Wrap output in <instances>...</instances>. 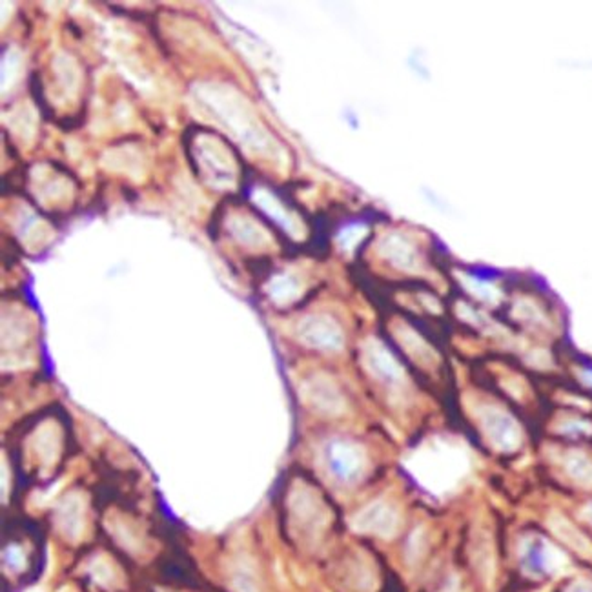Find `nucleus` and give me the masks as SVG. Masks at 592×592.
I'll return each mask as SVG.
<instances>
[{
	"mask_svg": "<svg viewBox=\"0 0 592 592\" xmlns=\"http://www.w3.org/2000/svg\"><path fill=\"white\" fill-rule=\"evenodd\" d=\"M192 99L204 114L227 130L250 153L274 157V139L257 121L246 99L232 86L219 82L197 84L192 91Z\"/></svg>",
	"mask_w": 592,
	"mask_h": 592,
	"instance_id": "nucleus-1",
	"label": "nucleus"
},
{
	"mask_svg": "<svg viewBox=\"0 0 592 592\" xmlns=\"http://www.w3.org/2000/svg\"><path fill=\"white\" fill-rule=\"evenodd\" d=\"M195 159L201 167L206 183L218 190H228L236 186L237 168L232 153L223 142L210 135H202L195 142Z\"/></svg>",
	"mask_w": 592,
	"mask_h": 592,
	"instance_id": "nucleus-2",
	"label": "nucleus"
},
{
	"mask_svg": "<svg viewBox=\"0 0 592 592\" xmlns=\"http://www.w3.org/2000/svg\"><path fill=\"white\" fill-rule=\"evenodd\" d=\"M296 334L303 345L322 352H338L345 345V336L338 321L325 313L303 317L296 329Z\"/></svg>",
	"mask_w": 592,
	"mask_h": 592,
	"instance_id": "nucleus-3",
	"label": "nucleus"
},
{
	"mask_svg": "<svg viewBox=\"0 0 592 592\" xmlns=\"http://www.w3.org/2000/svg\"><path fill=\"white\" fill-rule=\"evenodd\" d=\"M481 425L485 430V436L491 443L503 452L516 450L521 443V433L516 421L500 408H485L481 410Z\"/></svg>",
	"mask_w": 592,
	"mask_h": 592,
	"instance_id": "nucleus-4",
	"label": "nucleus"
},
{
	"mask_svg": "<svg viewBox=\"0 0 592 592\" xmlns=\"http://www.w3.org/2000/svg\"><path fill=\"white\" fill-rule=\"evenodd\" d=\"M303 398L319 414L338 416L345 410V398L327 375H313L303 385Z\"/></svg>",
	"mask_w": 592,
	"mask_h": 592,
	"instance_id": "nucleus-5",
	"label": "nucleus"
},
{
	"mask_svg": "<svg viewBox=\"0 0 592 592\" xmlns=\"http://www.w3.org/2000/svg\"><path fill=\"white\" fill-rule=\"evenodd\" d=\"M327 459L330 470L347 483L361 477L366 468L365 450L352 442H334L327 450Z\"/></svg>",
	"mask_w": 592,
	"mask_h": 592,
	"instance_id": "nucleus-6",
	"label": "nucleus"
},
{
	"mask_svg": "<svg viewBox=\"0 0 592 592\" xmlns=\"http://www.w3.org/2000/svg\"><path fill=\"white\" fill-rule=\"evenodd\" d=\"M398 525H399L398 510L385 502H375L365 507L354 519V527L359 532L382 536V537L394 536Z\"/></svg>",
	"mask_w": 592,
	"mask_h": 592,
	"instance_id": "nucleus-7",
	"label": "nucleus"
},
{
	"mask_svg": "<svg viewBox=\"0 0 592 592\" xmlns=\"http://www.w3.org/2000/svg\"><path fill=\"white\" fill-rule=\"evenodd\" d=\"M363 361L378 380L389 385H399L403 382V368L380 341L370 339L365 343Z\"/></svg>",
	"mask_w": 592,
	"mask_h": 592,
	"instance_id": "nucleus-8",
	"label": "nucleus"
},
{
	"mask_svg": "<svg viewBox=\"0 0 592 592\" xmlns=\"http://www.w3.org/2000/svg\"><path fill=\"white\" fill-rule=\"evenodd\" d=\"M380 253L399 270H416L419 259L416 246L403 234H387L380 241Z\"/></svg>",
	"mask_w": 592,
	"mask_h": 592,
	"instance_id": "nucleus-9",
	"label": "nucleus"
},
{
	"mask_svg": "<svg viewBox=\"0 0 592 592\" xmlns=\"http://www.w3.org/2000/svg\"><path fill=\"white\" fill-rule=\"evenodd\" d=\"M227 225H228V232L236 237V241L246 248L261 250L270 245V237H268V234L253 219H250L248 215L234 213L230 215Z\"/></svg>",
	"mask_w": 592,
	"mask_h": 592,
	"instance_id": "nucleus-10",
	"label": "nucleus"
},
{
	"mask_svg": "<svg viewBox=\"0 0 592 592\" xmlns=\"http://www.w3.org/2000/svg\"><path fill=\"white\" fill-rule=\"evenodd\" d=\"M104 165L110 170L128 174L133 179H141L142 172H144L141 151H137L132 146H123V148L107 151L104 155Z\"/></svg>",
	"mask_w": 592,
	"mask_h": 592,
	"instance_id": "nucleus-11",
	"label": "nucleus"
},
{
	"mask_svg": "<svg viewBox=\"0 0 592 592\" xmlns=\"http://www.w3.org/2000/svg\"><path fill=\"white\" fill-rule=\"evenodd\" d=\"M33 177H35V193L42 197L40 199L42 202L64 201L66 197H70V183L61 176L44 168H35Z\"/></svg>",
	"mask_w": 592,
	"mask_h": 592,
	"instance_id": "nucleus-12",
	"label": "nucleus"
},
{
	"mask_svg": "<svg viewBox=\"0 0 592 592\" xmlns=\"http://www.w3.org/2000/svg\"><path fill=\"white\" fill-rule=\"evenodd\" d=\"M53 70L57 73V82L64 93L66 99H75L79 86H81V72L73 57L66 56V53H59L53 61Z\"/></svg>",
	"mask_w": 592,
	"mask_h": 592,
	"instance_id": "nucleus-13",
	"label": "nucleus"
},
{
	"mask_svg": "<svg viewBox=\"0 0 592 592\" xmlns=\"http://www.w3.org/2000/svg\"><path fill=\"white\" fill-rule=\"evenodd\" d=\"M8 128L22 141H31L37 132V116L30 104L17 106L6 117Z\"/></svg>",
	"mask_w": 592,
	"mask_h": 592,
	"instance_id": "nucleus-14",
	"label": "nucleus"
},
{
	"mask_svg": "<svg viewBox=\"0 0 592 592\" xmlns=\"http://www.w3.org/2000/svg\"><path fill=\"white\" fill-rule=\"evenodd\" d=\"M253 201L255 204H259L268 215H270V218H274L278 223H281L285 227V230L288 232H296L299 230V225L294 221L292 215L281 206V202L272 195V193H268L266 190L259 188L253 192Z\"/></svg>",
	"mask_w": 592,
	"mask_h": 592,
	"instance_id": "nucleus-15",
	"label": "nucleus"
},
{
	"mask_svg": "<svg viewBox=\"0 0 592 592\" xmlns=\"http://www.w3.org/2000/svg\"><path fill=\"white\" fill-rule=\"evenodd\" d=\"M523 563H525L527 571H530L534 574L549 572L551 563H553V554H551L549 547L545 545V542H542V540L528 542L523 551Z\"/></svg>",
	"mask_w": 592,
	"mask_h": 592,
	"instance_id": "nucleus-16",
	"label": "nucleus"
},
{
	"mask_svg": "<svg viewBox=\"0 0 592 592\" xmlns=\"http://www.w3.org/2000/svg\"><path fill=\"white\" fill-rule=\"evenodd\" d=\"M268 294L279 305L292 303L301 294V283L290 274H281L276 276L270 285H268Z\"/></svg>",
	"mask_w": 592,
	"mask_h": 592,
	"instance_id": "nucleus-17",
	"label": "nucleus"
},
{
	"mask_svg": "<svg viewBox=\"0 0 592 592\" xmlns=\"http://www.w3.org/2000/svg\"><path fill=\"white\" fill-rule=\"evenodd\" d=\"M21 68H22L21 51L15 47L8 49L3 59V91H4V95L8 93V90H12L15 86L17 79L21 77Z\"/></svg>",
	"mask_w": 592,
	"mask_h": 592,
	"instance_id": "nucleus-18",
	"label": "nucleus"
},
{
	"mask_svg": "<svg viewBox=\"0 0 592 592\" xmlns=\"http://www.w3.org/2000/svg\"><path fill=\"white\" fill-rule=\"evenodd\" d=\"M565 468L574 481L583 483V485H590L592 483V461L587 456L583 454L569 456L565 461Z\"/></svg>",
	"mask_w": 592,
	"mask_h": 592,
	"instance_id": "nucleus-19",
	"label": "nucleus"
},
{
	"mask_svg": "<svg viewBox=\"0 0 592 592\" xmlns=\"http://www.w3.org/2000/svg\"><path fill=\"white\" fill-rule=\"evenodd\" d=\"M401 339H403L405 347L408 348V352L416 354L417 357H421V359H430V357H433V352H430V348L416 334H412L410 330H403L401 332Z\"/></svg>",
	"mask_w": 592,
	"mask_h": 592,
	"instance_id": "nucleus-20",
	"label": "nucleus"
},
{
	"mask_svg": "<svg viewBox=\"0 0 592 592\" xmlns=\"http://www.w3.org/2000/svg\"><path fill=\"white\" fill-rule=\"evenodd\" d=\"M365 227H350V228H345V232L341 234V237H339V243H341V246L343 248H347V250H350L363 236H365Z\"/></svg>",
	"mask_w": 592,
	"mask_h": 592,
	"instance_id": "nucleus-21",
	"label": "nucleus"
},
{
	"mask_svg": "<svg viewBox=\"0 0 592 592\" xmlns=\"http://www.w3.org/2000/svg\"><path fill=\"white\" fill-rule=\"evenodd\" d=\"M565 592H592V583H588V581H576Z\"/></svg>",
	"mask_w": 592,
	"mask_h": 592,
	"instance_id": "nucleus-22",
	"label": "nucleus"
},
{
	"mask_svg": "<svg viewBox=\"0 0 592 592\" xmlns=\"http://www.w3.org/2000/svg\"><path fill=\"white\" fill-rule=\"evenodd\" d=\"M583 380L592 387V370H587V372L583 373Z\"/></svg>",
	"mask_w": 592,
	"mask_h": 592,
	"instance_id": "nucleus-23",
	"label": "nucleus"
}]
</instances>
